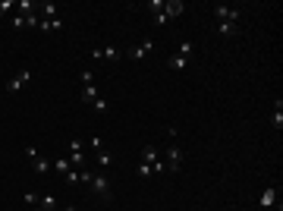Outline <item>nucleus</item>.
Returning a JSON list of instances; mask_svg holds the SVG:
<instances>
[{
  "label": "nucleus",
  "mask_w": 283,
  "mask_h": 211,
  "mask_svg": "<svg viewBox=\"0 0 283 211\" xmlns=\"http://www.w3.org/2000/svg\"><path fill=\"white\" fill-rule=\"evenodd\" d=\"M88 186H91V192H94V195H101V198H110V180L104 177V173H94Z\"/></svg>",
  "instance_id": "423d86ee"
},
{
  "label": "nucleus",
  "mask_w": 283,
  "mask_h": 211,
  "mask_svg": "<svg viewBox=\"0 0 283 211\" xmlns=\"http://www.w3.org/2000/svg\"><path fill=\"white\" fill-rule=\"evenodd\" d=\"M94 76H91V69H82V85H91Z\"/></svg>",
  "instance_id": "a878e982"
},
{
  "label": "nucleus",
  "mask_w": 283,
  "mask_h": 211,
  "mask_svg": "<svg viewBox=\"0 0 283 211\" xmlns=\"http://www.w3.org/2000/svg\"><path fill=\"white\" fill-rule=\"evenodd\" d=\"M69 151H85V145H82V139H73V142H69Z\"/></svg>",
  "instance_id": "bb28decb"
},
{
  "label": "nucleus",
  "mask_w": 283,
  "mask_h": 211,
  "mask_svg": "<svg viewBox=\"0 0 283 211\" xmlns=\"http://www.w3.org/2000/svg\"><path fill=\"white\" fill-rule=\"evenodd\" d=\"M26 158L32 161V170L35 173H51V161H47L44 155H38V148H35V145H26Z\"/></svg>",
  "instance_id": "7ed1b4c3"
},
{
  "label": "nucleus",
  "mask_w": 283,
  "mask_h": 211,
  "mask_svg": "<svg viewBox=\"0 0 283 211\" xmlns=\"http://www.w3.org/2000/svg\"><path fill=\"white\" fill-rule=\"evenodd\" d=\"M161 158H164V170H167V173H176V170L183 167V148L176 145L173 139H170V145L164 148V155H161Z\"/></svg>",
  "instance_id": "f03ea898"
},
{
  "label": "nucleus",
  "mask_w": 283,
  "mask_h": 211,
  "mask_svg": "<svg viewBox=\"0 0 283 211\" xmlns=\"http://www.w3.org/2000/svg\"><path fill=\"white\" fill-rule=\"evenodd\" d=\"M217 32L223 35V38H233L239 29H236V22H217Z\"/></svg>",
  "instance_id": "dca6fc26"
},
{
  "label": "nucleus",
  "mask_w": 283,
  "mask_h": 211,
  "mask_svg": "<svg viewBox=\"0 0 283 211\" xmlns=\"http://www.w3.org/2000/svg\"><path fill=\"white\" fill-rule=\"evenodd\" d=\"M51 167H54V170L63 177V173H69V170H73V164H69V158H57V161H51Z\"/></svg>",
  "instance_id": "2eb2a0df"
},
{
  "label": "nucleus",
  "mask_w": 283,
  "mask_h": 211,
  "mask_svg": "<svg viewBox=\"0 0 283 211\" xmlns=\"http://www.w3.org/2000/svg\"><path fill=\"white\" fill-rule=\"evenodd\" d=\"M38 208H41V211H54V208H57V198H54L51 192L41 195V198H38Z\"/></svg>",
  "instance_id": "6ab92c4d"
},
{
  "label": "nucleus",
  "mask_w": 283,
  "mask_h": 211,
  "mask_svg": "<svg viewBox=\"0 0 283 211\" xmlns=\"http://www.w3.org/2000/svg\"><path fill=\"white\" fill-rule=\"evenodd\" d=\"M258 205H261V208H274L277 205V186H267V189L258 195Z\"/></svg>",
  "instance_id": "9d476101"
},
{
  "label": "nucleus",
  "mask_w": 283,
  "mask_h": 211,
  "mask_svg": "<svg viewBox=\"0 0 283 211\" xmlns=\"http://www.w3.org/2000/svg\"><path fill=\"white\" fill-rule=\"evenodd\" d=\"M148 10H151V13H161V10H164V0H151Z\"/></svg>",
  "instance_id": "393cba45"
},
{
  "label": "nucleus",
  "mask_w": 283,
  "mask_h": 211,
  "mask_svg": "<svg viewBox=\"0 0 283 211\" xmlns=\"http://www.w3.org/2000/svg\"><path fill=\"white\" fill-rule=\"evenodd\" d=\"M94 98H98V85H94V82H91V85H82V101L91 104Z\"/></svg>",
  "instance_id": "a211bd4d"
},
{
  "label": "nucleus",
  "mask_w": 283,
  "mask_h": 211,
  "mask_svg": "<svg viewBox=\"0 0 283 211\" xmlns=\"http://www.w3.org/2000/svg\"><path fill=\"white\" fill-rule=\"evenodd\" d=\"M270 126L280 133L283 130V98H277V104H274V114H270Z\"/></svg>",
  "instance_id": "9b49d317"
},
{
  "label": "nucleus",
  "mask_w": 283,
  "mask_h": 211,
  "mask_svg": "<svg viewBox=\"0 0 283 211\" xmlns=\"http://www.w3.org/2000/svg\"><path fill=\"white\" fill-rule=\"evenodd\" d=\"M10 10H16V0H0V16L10 13Z\"/></svg>",
  "instance_id": "412c9836"
},
{
  "label": "nucleus",
  "mask_w": 283,
  "mask_h": 211,
  "mask_svg": "<svg viewBox=\"0 0 283 211\" xmlns=\"http://www.w3.org/2000/svg\"><path fill=\"white\" fill-rule=\"evenodd\" d=\"M91 111H94V114H107V111H110V104H107V98H101V95H98V98L91 101Z\"/></svg>",
  "instance_id": "aec40b11"
},
{
  "label": "nucleus",
  "mask_w": 283,
  "mask_h": 211,
  "mask_svg": "<svg viewBox=\"0 0 283 211\" xmlns=\"http://www.w3.org/2000/svg\"><path fill=\"white\" fill-rule=\"evenodd\" d=\"M186 66H189L186 57H180V54H170V57H167V69H173V73H183Z\"/></svg>",
  "instance_id": "f8f14e48"
},
{
  "label": "nucleus",
  "mask_w": 283,
  "mask_h": 211,
  "mask_svg": "<svg viewBox=\"0 0 283 211\" xmlns=\"http://www.w3.org/2000/svg\"><path fill=\"white\" fill-rule=\"evenodd\" d=\"M211 13H214V19H217V22H239L242 10L227 7V4H217V7H211Z\"/></svg>",
  "instance_id": "20e7f679"
},
{
  "label": "nucleus",
  "mask_w": 283,
  "mask_h": 211,
  "mask_svg": "<svg viewBox=\"0 0 283 211\" xmlns=\"http://www.w3.org/2000/svg\"><path fill=\"white\" fill-rule=\"evenodd\" d=\"M38 29L41 32H57V29H63V19L57 16V19H38Z\"/></svg>",
  "instance_id": "4468645a"
},
{
  "label": "nucleus",
  "mask_w": 283,
  "mask_h": 211,
  "mask_svg": "<svg viewBox=\"0 0 283 211\" xmlns=\"http://www.w3.org/2000/svg\"><path fill=\"white\" fill-rule=\"evenodd\" d=\"M176 54L186 57V60H192V54H195V41H183L180 48H176Z\"/></svg>",
  "instance_id": "f3484780"
},
{
  "label": "nucleus",
  "mask_w": 283,
  "mask_h": 211,
  "mask_svg": "<svg viewBox=\"0 0 283 211\" xmlns=\"http://www.w3.org/2000/svg\"><path fill=\"white\" fill-rule=\"evenodd\" d=\"M161 13L167 16V22H170V19H176V16L186 13V4H183V0H164V10H161Z\"/></svg>",
  "instance_id": "0eeeda50"
},
{
  "label": "nucleus",
  "mask_w": 283,
  "mask_h": 211,
  "mask_svg": "<svg viewBox=\"0 0 283 211\" xmlns=\"http://www.w3.org/2000/svg\"><path fill=\"white\" fill-rule=\"evenodd\" d=\"M32 211H41V208H32Z\"/></svg>",
  "instance_id": "cd10ccee"
},
{
  "label": "nucleus",
  "mask_w": 283,
  "mask_h": 211,
  "mask_svg": "<svg viewBox=\"0 0 283 211\" xmlns=\"http://www.w3.org/2000/svg\"><path fill=\"white\" fill-rule=\"evenodd\" d=\"M151 51H155V41H151V38H145L142 44H135V48L129 51V60H142V57H148Z\"/></svg>",
  "instance_id": "1a4fd4ad"
},
{
  "label": "nucleus",
  "mask_w": 283,
  "mask_h": 211,
  "mask_svg": "<svg viewBox=\"0 0 283 211\" xmlns=\"http://www.w3.org/2000/svg\"><path fill=\"white\" fill-rule=\"evenodd\" d=\"M94 164H98V167H101V170H107V167H110V164H113V155H110V151H107V148H101V151H94Z\"/></svg>",
  "instance_id": "ddd939ff"
},
{
  "label": "nucleus",
  "mask_w": 283,
  "mask_h": 211,
  "mask_svg": "<svg viewBox=\"0 0 283 211\" xmlns=\"http://www.w3.org/2000/svg\"><path fill=\"white\" fill-rule=\"evenodd\" d=\"M94 60H123V51L120 48H91Z\"/></svg>",
  "instance_id": "6e6552de"
},
{
  "label": "nucleus",
  "mask_w": 283,
  "mask_h": 211,
  "mask_svg": "<svg viewBox=\"0 0 283 211\" xmlns=\"http://www.w3.org/2000/svg\"><path fill=\"white\" fill-rule=\"evenodd\" d=\"M151 173H167L164 170V158L155 145L142 148V161H138V177H151Z\"/></svg>",
  "instance_id": "f257e3e1"
},
{
  "label": "nucleus",
  "mask_w": 283,
  "mask_h": 211,
  "mask_svg": "<svg viewBox=\"0 0 283 211\" xmlns=\"http://www.w3.org/2000/svg\"><path fill=\"white\" fill-rule=\"evenodd\" d=\"M32 82V69H19V73H13V79L7 82V91L10 95H16V91H22Z\"/></svg>",
  "instance_id": "39448f33"
},
{
  "label": "nucleus",
  "mask_w": 283,
  "mask_h": 211,
  "mask_svg": "<svg viewBox=\"0 0 283 211\" xmlns=\"http://www.w3.org/2000/svg\"><path fill=\"white\" fill-rule=\"evenodd\" d=\"M63 180H66L69 186H76V183H79V170L73 167V170H69V173H63Z\"/></svg>",
  "instance_id": "4be33fe9"
},
{
  "label": "nucleus",
  "mask_w": 283,
  "mask_h": 211,
  "mask_svg": "<svg viewBox=\"0 0 283 211\" xmlns=\"http://www.w3.org/2000/svg\"><path fill=\"white\" fill-rule=\"evenodd\" d=\"M88 145H91V151H101V148H104V142H101V136H91V139H88Z\"/></svg>",
  "instance_id": "b1692460"
},
{
  "label": "nucleus",
  "mask_w": 283,
  "mask_h": 211,
  "mask_svg": "<svg viewBox=\"0 0 283 211\" xmlns=\"http://www.w3.org/2000/svg\"><path fill=\"white\" fill-rule=\"evenodd\" d=\"M38 198H41L38 192H26V205L29 208H38Z\"/></svg>",
  "instance_id": "5701e85b"
}]
</instances>
